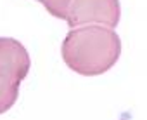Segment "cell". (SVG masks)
Returning a JSON list of instances; mask_svg holds the SVG:
<instances>
[{
    "mask_svg": "<svg viewBox=\"0 0 147 120\" xmlns=\"http://www.w3.org/2000/svg\"><path fill=\"white\" fill-rule=\"evenodd\" d=\"M38 2L49 11V14H52L57 19H66L67 16V9L71 5L73 0H38Z\"/></svg>",
    "mask_w": 147,
    "mask_h": 120,
    "instance_id": "cell-5",
    "label": "cell"
},
{
    "mask_svg": "<svg viewBox=\"0 0 147 120\" xmlns=\"http://www.w3.org/2000/svg\"><path fill=\"white\" fill-rule=\"evenodd\" d=\"M61 54L67 68L78 75L95 77L111 70L121 56V38L107 26L83 25L64 37Z\"/></svg>",
    "mask_w": 147,
    "mask_h": 120,
    "instance_id": "cell-1",
    "label": "cell"
},
{
    "mask_svg": "<svg viewBox=\"0 0 147 120\" xmlns=\"http://www.w3.org/2000/svg\"><path fill=\"white\" fill-rule=\"evenodd\" d=\"M121 18L119 0H73L66 21L69 28L83 25H100L107 28H116Z\"/></svg>",
    "mask_w": 147,
    "mask_h": 120,
    "instance_id": "cell-2",
    "label": "cell"
},
{
    "mask_svg": "<svg viewBox=\"0 0 147 120\" xmlns=\"http://www.w3.org/2000/svg\"><path fill=\"white\" fill-rule=\"evenodd\" d=\"M31 68L26 47L11 37H0V75L23 82Z\"/></svg>",
    "mask_w": 147,
    "mask_h": 120,
    "instance_id": "cell-3",
    "label": "cell"
},
{
    "mask_svg": "<svg viewBox=\"0 0 147 120\" xmlns=\"http://www.w3.org/2000/svg\"><path fill=\"white\" fill-rule=\"evenodd\" d=\"M19 84L9 77L0 75V115L9 111L19 97Z\"/></svg>",
    "mask_w": 147,
    "mask_h": 120,
    "instance_id": "cell-4",
    "label": "cell"
}]
</instances>
